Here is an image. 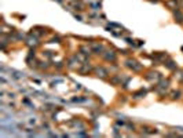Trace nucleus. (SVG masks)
I'll return each instance as SVG.
<instances>
[]
</instances>
